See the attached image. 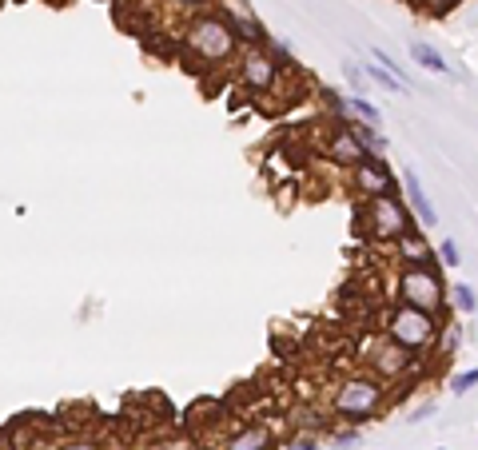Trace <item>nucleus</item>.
I'll return each mask as SVG.
<instances>
[{"instance_id":"b1692460","label":"nucleus","mask_w":478,"mask_h":450,"mask_svg":"<svg viewBox=\"0 0 478 450\" xmlns=\"http://www.w3.org/2000/svg\"><path fill=\"white\" fill-rule=\"evenodd\" d=\"M355 443H358V426H339V431H331V446L351 450Z\"/></svg>"},{"instance_id":"2eb2a0df","label":"nucleus","mask_w":478,"mask_h":450,"mask_svg":"<svg viewBox=\"0 0 478 450\" xmlns=\"http://www.w3.org/2000/svg\"><path fill=\"white\" fill-rule=\"evenodd\" d=\"M351 131L358 136V144H363L367 152H375V156H383L387 152V136L379 131L375 124H363V120H351Z\"/></svg>"},{"instance_id":"cd10ccee","label":"nucleus","mask_w":478,"mask_h":450,"mask_svg":"<svg viewBox=\"0 0 478 450\" xmlns=\"http://www.w3.org/2000/svg\"><path fill=\"white\" fill-rule=\"evenodd\" d=\"M171 5H176V8H188V13H208L215 0H171Z\"/></svg>"},{"instance_id":"a878e982","label":"nucleus","mask_w":478,"mask_h":450,"mask_svg":"<svg viewBox=\"0 0 478 450\" xmlns=\"http://www.w3.org/2000/svg\"><path fill=\"white\" fill-rule=\"evenodd\" d=\"M284 450H323V446H319V438H315V434H296Z\"/></svg>"},{"instance_id":"f257e3e1","label":"nucleus","mask_w":478,"mask_h":450,"mask_svg":"<svg viewBox=\"0 0 478 450\" xmlns=\"http://www.w3.org/2000/svg\"><path fill=\"white\" fill-rule=\"evenodd\" d=\"M180 48L192 64H208V68L239 57L235 32L223 25V16L215 13V8H208V13H192V20L180 32Z\"/></svg>"},{"instance_id":"4468645a","label":"nucleus","mask_w":478,"mask_h":450,"mask_svg":"<svg viewBox=\"0 0 478 450\" xmlns=\"http://www.w3.org/2000/svg\"><path fill=\"white\" fill-rule=\"evenodd\" d=\"M410 57H415V60L422 64V68L434 72V76H454V68H451L447 60H442V52H439V48H431V44H422V40L410 44Z\"/></svg>"},{"instance_id":"4be33fe9","label":"nucleus","mask_w":478,"mask_h":450,"mask_svg":"<svg viewBox=\"0 0 478 450\" xmlns=\"http://www.w3.org/2000/svg\"><path fill=\"white\" fill-rule=\"evenodd\" d=\"M478 387V367H471V371H459V375L451 379V391L454 394H471Z\"/></svg>"},{"instance_id":"c756f323","label":"nucleus","mask_w":478,"mask_h":450,"mask_svg":"<svg viewBox=\"0 0 478 450\" xmlns=\"http://www.w3.org/2000/svg\"><path fill=\"white\" fill-rule=\"evenodd\" d=\"M0 450H8V438H5V431H0Z\"/></svg>"},{"instance_id":"5701e85b","label":"nucleus","mask_w":478,"mask_h":450,"mask_svg":"<svg viewBox=\"0 0 478 450\" xmlns=\"http://www.w3.org/2000/svg\"><path fill=\"white\" fill-rule=\"evenodd\" d=\"M434 256H439V263H442V267H459V244H454V239H442V244L439 247H434Z\"/></svg>"},{"instance_id":"f8f14e48","label":"nucleus","mask_w":478,"mask_h":450,"mask_svg":"<svg viewBox=\"0 0 478 450\" xmlns=\"http://www.w3.org/2000/svg\"><path fill=\"white\" fill-rule=\"evenodd\" d=\"M275 446H279V434H275V426H267V423L239 426L223 443V450H275Z\"/></svg>"},{"instance_id":"aec40b11","label":"nucleus","mask_w":478,"mask_h":450,"mask_svg":"<svg viewBox=\"0 0 478 450\" xmlns=\"http://www.w3.org/2000/svg\"><path fill=\"white\" fill-rule=\"evenodd\" d=\"M144 450H200V446H195L188 434H164V438H151Z\"/></svg>"},{"instance_id":"412c9836","label":"nucleus","mask_w":478,"mask_h":450,"mask_svg":"<svg viewBox=\"0 0 478 450\" xmlns=\"http://www.w3.org/2000/svg\"><path fill=\"white\" fill-rule=\"evenodd\" d=\"M371 57H375V64H383V68H387L390 76H395V80H399V84H407V88H410V92H415V84H410V76H407L403 68H399V64H395V60H390V57H387V52H383V48H371Z\"/></svg>"},{"instance_id":"393cba45","label":"nucleus","mask_w":478,"mask_h":450,"mask_svg":"<svg viewBox=\"0 0 478 450\" xmlns=\"http://www.w3.org/2000/svg\"><path fill=\"white\" fill-rule=\"evenodd\" d=\"M57 450H104L96 438H64V443Z\"/></svg>"},{"instance_id":"6e6552de","label":"nucleus","mask_w":478,"mask_h":450,"mask_svg":"<svg viewBox=\"0 0 478 450\" xmlns=\"http://www.w3.org/2000/svg\"><path fill=\"white\" fill-rule=\"evenodd\" d=\"M351 188L363 200H375V195H399V180L383 156H367L358 168H351Z\"/></svg>"},{"instance_id":"423d86ee","label":"nucleus","mask_w":478,"mask_h":450,"mask_svg":"<svg viewBox=\"0 0 478 450\" xmlns=\"http://www.w3.org/2000/svg\"><path fill=\"white\" fill-rule=\"evenodd\" d=\"M239 84L247 88L252 96H275L284 88V68L267 57L264 48H239Z\"/></svg>"},{"instance_id":"9b49d317","label":"nucleus","mask_w":478,"mask_h":450,"mask_svg":"<svg viewBox=\"0 0 478 450\" xmlns=\"http://www.w3.org/2000/svg\"><path fill=\"white\" fill-rule=\"evenodd\" d=\"M403 195H407V207L419 227H439V212H434V204H431V195L422 188L415 168H403Z\"/></svg>"},{"instance_id":"6ab92c4d","label":"nucleus","mask_w":478,"mask_h":450,"mask_svg":"<svg viewBox=\"0 0 478 450\" xmlns=\"http://www.w3.org/2000/svg\"><path fill=\"white\" fill-rule=\"evenodd\" d=\"M363 72H367V76H371V80H375V84H383V88H387V92H410V88H407V84H399V80H395V76H390V72L383 68V64H363Z\"/></svg>"},{"instance_id":"0eeeda50","label":"nucleus","mask_w":478,"mask_h":450,"mask_svg":"<svg viewBox=\"0 0 478 450\" xmlns=\"http://www.w3.org/2000/svg\"><path fill=\"white\" fill-rule=\"evenodd\" d=\"M212 8L223 16V25L235 32L239 48H259V44L271 37V32L264 28V20L252 13V5H247V0H215Z\"/></svg>"},{"instance_id":"1a4fd4ad","label":"nucleus","mask_w":478,"mask_h":450,"mask_svg":"<svg viewBox=\"0 0 478 450\" xmlns=\"http://www.w3.org/2000/svg\"><path fill=\"white\" fill-rule=\"evenodd\" d=\"M367 156H375V152H367L358 144V136L351 131V120H335V128L327 131V160H335L339 168H358Z\"/></svg>"},{"instance_id":"7ed1b4c3","label":"nucleus","mask_w":478,"mask_h":450,"mask_svg":"<svg viewBox=\"0 0 478 450\" xmlns=\"http://www.w3.org/2000/svg\"><path fill=\"white\" fill-rule=\"evenodd\" d=\"M387 339L395 347L410 351V355H427L439 347V315H427L419 307L395 303L387 311Z\"/></svg>"},{"instance_id":"f03ea898","label":"nucleus","mask_w":478,"mask_h":450,"mask_svg":"<svg viewBox=\"0 0 478 450\" xmlns=\"http://www.w3.org/2000/svg\"><path fill=\"white\" fill-rule=\"evenodd\" d=\"M383 407H387V387H383V379H375V375H347L331 399L335 419L351 423V426L379 419Z\"/></svg>"},{"instance_id":"bb28decb","label":"nucleus","mask_w":478,"mask_h":450,"mask_svg":"<svg viewBox=\"0 0 478 450\" xmlns=\"http://www.w3.org/2000/svg\"><path fill=\"white\" fill-rule=\"evenodd\" d=\"M459 5H462V0H427V13L431 16H447L451 8H459Z\"/></svg>"},{"instance_id":"39448f33","label":"nucleus","mask_w":478,"mask_h":450,"mask_svg":"<svg viewBox=\"0 0 478 450\" xmlns=\"http://www.w3.org/2000/svg\"><path fill=\"white\" fill-rule=\"evenodd\" d=\"M410 224H415V215H410V207L399 195H375V200H367V232L379 244H395Z\"/></svg>"},{"instance_id":"9d476101","label":"nucleus","mask_w":478,"mask_h":450,"mask_svg":"<svg viewBox=\"0 0 478 450\" xmlns=\"http://www.w3.org/2000/svg\"><path fill=\"white\" fill-rule=\"evenodd\" d=\"M415 359L419 355H410V351H403V347L390 343V339H383L379 351H371V371H375V379H390V382H395V379L410 375Z\"/></svg>"},{"instance_id":"f3484780","label":"nucleus","mask_w":478,"mask_h":450,"mask_svg":"<svg viewBox=\"0 0 478 450\" xmlns=\"http://www.w3.org/2000/svg\"><path fill=\"white\" fill-rule=\"evenodd\" d=\"M259 48H264V52H267V57H271V60H275V64H279V68H284V72H296V57H291V52H287V44H284V40H275V37H267L264 44H259Z\"/></svg>"},{"instance_id":"c85d7f7f","label":"nucleus","mask_w":478,"mask_h":450,"mask_svg":"<svg viewBox=\"0 0 478 450\" xmlns=\"http://www.w3.org/2000/svg\"><path fill=\"white\" fill-rule=\"evenodd\" d=\"M454 343H459V331H447V339H442V355H451Z\"/></svg>"},{"instance_id":"a211bd4d","label":"nucleus","mask_w":478,"mask_h":450,"mask_svg":"<svg viewBox=\"0 0 478 450\" xmlns=\"http://www.w3.org/2000/svg\"><path fill=\"white\" fill-rule=\"evenodd\" d=\"M451 299H454V307H459L462 315H474V311H478V295H474L471 283H454V288H451Z\"/></svg>"},{"instance_id":"dca6fc26","label":"nucleus","mask_w":478,"mask_h":450,"mask_svg":"<svg viewBox=\"0 0 478 450\" xmlns=\"http://www.w3.org/2000/svg\"><path fill=\"white\" fill-rule=\"evenodd\" d=\"M347 112H351V120H363V124L383 128V112H379L367 96H347Z\"/></svg>"},{"instance_id":"20e7f679","label":"nucleus","mask_w":478,"mask_h":450,"mask_svg":"<svg viewBox=\"0 0 478 450\" xmlns=\"http://www.w3.org/2000/svg\"><path fill=\"white\" fill-rule=\"evenodd\" d=\"M395 295L399 303L419 307L427 315H447V283H442V271L434 263H422V267H403L395 279Z\"/></svg>"},{"instance_id":"ddd939ff","label":"nucleus","mask_w":478,"mask_h":450,"mask_svg":"<svg viewBox=\"0 0 478 450\" xmlns=\"http://www.w3.org/2000/svg\"><path fill=\"white\" fill-rule=\"evenodd\" d=\"M395 247H399V259H403V267H422V263H434V247L427 244V235H422L415 224H410L407 232L395 239Z\"/></svg>"}]
</instances>
